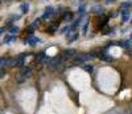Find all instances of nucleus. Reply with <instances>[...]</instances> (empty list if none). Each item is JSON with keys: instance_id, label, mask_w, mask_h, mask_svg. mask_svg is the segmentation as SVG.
<instances>
[{"instance_id": "17", "label": "nucleus", "mask_w": 132, "mask_h": 114, "mask_svg": "<svg viewBox=\"0 0 132 114\" xmlns=\"http://www.w3.org/2000/svg\"><path fill=\"white\" fill-rule=\"evenodd\" d=\"M129 41H124V42H122V45H123V47H129Z\"/></svg>"}, {"instance_id": "16", "label": "nucleus", "mask_w": 132, "mask_h": 114, "mask_svg": "<svg viewBox=\"0 0 132 114\" xmlns=\"http://www.w3.org/2000/svg\"><path fill=\"white\" fill-rule=\"evenodd\" d=\"M85 8H86L85 5H81L79 9H78V12H79V13H83V12H85Z\"/></svg>"}, {"instance_id": "15", "label": "nucleus", "mask_w": 132, "mask_h": 114, "mask_svg": "<svg viewBox=\"0 0 132 114\" xmlns=\"http://www.w3.org/2000/svg\"><path fill=\"white\" fill-rule=\"evenodd\" d=\"M66 54H70V56H73V54H75V51H74V49H69L68 52H66Z\"/></svg>"}, {"instance_id": "2", "label": "nucleus", "mask_w": 132, "mask_h": 114, "mask_svg": "<svg viewBox=\"0 0 132 114\" xmlns=\"http://www.w3.org/2000/svg\"><path fill=\"white\" fill-rule=\"evenodd\" d=\"M53 12H54V8H53V7H48V8H46V11H45V13L42 15V17H41V19L46 20V19H48V17H49V16H50Z\"/></svg>"}, {"instance_id": "5", "label": "nucleus", "mask_w": 132, "mask_h": 114, "mask_svg": "<svg viewBox=\"0 0 132 114\" xmlns=\"http://www.w3.org/2000/svg\"><path fill=\"white\" fill-rule=\"evenodd\" d=\"M36 61H44V62H46L48 59H46L45 53H40V54H37V56H36Z\"/></svg>"}, {"instance_id": "18", "label": "nucleus", "mask_w": 132, "mask_h": 114, "mask_svg": "<svg viewBox=\"0 0 132 114\" xmlns=\"http://www.w3.org/2000/svg\"><path fill=\"white\" fill-rule=\"evenodd\" d=\"M131 39H132V33H131Z\"/></svg>"}, {"instance_id": "1", "label": "nucleus", "mask_w": 132, "mask_h": 114, "mask_svg": "<svg viewBox=\"0 0 132 114\" xmlns=\"http://www.w3.org/2000/svg\"><path fill=\"white\" fill-rule=\"evenodd\" d=\"M38 41H40V39L35 37V36H29V37L25 39V44H29V45H36Z\"/></svg>"}, {"instance_id": "7", "label": "nucleus", "mask_w": 132, "mask_h": 114, "mask_svg": "<svg viewBox=\"0 0 132 114\" xmlns=\"http://www.w3.org/2000/svg\"><path fill=\"white\" fill-rule=\"evenodd\" d=\"M77 37H78V35H77V33H73V35H68V41H69V42H73V41H75Z\"/></svg>"}, {"instance_id": "3", "label": "nucleus", "mask_w": 132, "mask_h": 114, "mask_svg": "<svg viewBox=\"0 0 132 114\" xmlns=\"http://www.w3.org/2000/svg\"><path fill=\"white\" fill-rule=\"evenodd\" d=\"M24 59H25V54H21L19 59L16 60V62H15V66H23V64H24Z\"/></svg>"}, {"instance_id": "14", "label": "nucleus", "mask_w": 132, "mask_h": 114, "mask_svg": "<svg viewBox=\"0 0 132 114\" xmlns=\"http://www.w3.org/2000/svg\"><path fill=\"white\" fill-rule=\"evenodd\" d=\"M85 70L91 72V70H93V66H91V65H86V66H85Z\"/></svg>"}, {"instance_id": "6", "label": "nucleus", "mask_w": 132, "mask_h": 114, "mask_svg": "<svg viewBox=\"0 0 132 114\" xmlns=\"http://www.w3.org/2000/svg\"><path fill=\"white\" fill-rule=\"evenodd\" d=\"M28 11H29V4L28 3H23V4H21V12L27 13Z\"/></svg>"}, {"instance_id": "11", "label": "nucleus", "mask_w": 132, "mask_h": 114, "mask_svg": "<svg viewBox=\"0 0 132 114\" xmlns=\"http://www.w3.org/2000/svg\"><path fill=\"white\" fill-rule=\"evenodd\" d=\"M102 59L106 61H112V57L111 56H107V54H102Z\"/></svg>"}, {"instance_id": "8", "label": "nucleus", "mask_w": 132, "mask_h": 114, "mask_svg": "<svg viewBox=\"0 0 132 114\" xmlns=\"http://www.w3.org/2000/svg\"><path fill=\"white\" fill-rule=\"evenodd\" d=\"M128 7H132V2H124V3H122V9H128Z\"/></svg>"}, {"instance_id": "10", "label": "nucleus", "mask_w": 132, "mask_h": 114, "mask_svg": "<svg viewBox=\"0 0 132 114\" xmlns=\"http://www.w3.org/2000/svg\"><path fill=\"white\" fill-rule=\"evenodd\" d=\"M65 21H71L73 20V13H68V15H65Z\"/></svg>"}, {"instance_id": "12", "label": "nucleus", "mask_w": 132, "mask_h": 114, "mask_svg": "<svg viewBox=\"0 0 132 114\" xmlns=\"http://www.w3.org/2000/svg\"><path fill=\"white\" fill-rule=\"evenodd\" d=\"M38 23H40V20H36L35 23H32V24H30V27H29V28H30V29H35V28H36V27L38 25Z\"/></svg>"}, {"instance_id": "9", "label": "nucleus", "mask_w": 132, "mask_h": 114, "mask_svg": "<svg viewBox=\"0 0 132 114\" xmlns=\"http://www.w3.org/2000/svg\"><path fill=\"white\" fill-rule=\"evenodd\" d=\"M13 39H15L13 36H8V37H5V39L3 40V42H4V44H8V42H11V41H13Z\"/></svg>"}, {"instance_id": "13", "label": "nucleus", "mask_w": 132, "mask_h": 114, "mask_svg": "<svg viewBox=\"0 0 132 114\" xmlns=\"http://www.w3.org/2000/svg\"><path fill=\"white\" fill-rule=\"evenodd\" d=\"M9 33H12V35H13V33H19V28L17 27H12L9 29Z\"/></svg>"}, {"instance_id": "4", "label": "nucleus", "mask_w": 132, "mask_h": 114, "mask_svg": "<svg viewBox=\"0 0 132 114\" xmlns=\"http://www.w3.org/2000/svg\"><path fill=\"white\" fill-rule=\"evenodd\" d=\"M91 12H93V13H103L104 9H103V7H101V5H95V7L91 9Z\"/></svg>"}]
</instances>
